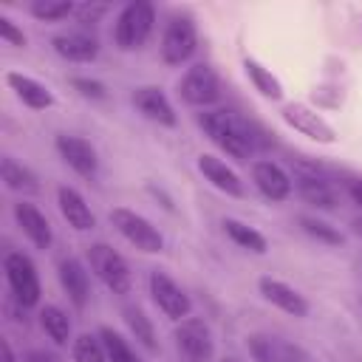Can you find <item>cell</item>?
Instances as JSON below:
<instances>
[{
  "label": "cell",
  "instance_id": "obj_1",
  "mask_svg": "<svg viewBox=\"0 0 362 362\" xmlns=\"http://www.w3.org/2000/svg\"><path fill=\"white\" fill-rule=\"evenodd\" d=\"M198 124L204 127L209 141L218 150H223L229 158L246 161L255 153V147H257L252 124L246 119H240L238 113H232V110H223V107L204 110V113H198Z\"/></svg>",
  "mask_w": 362,
  "mask_h": 362
},
{
  "label": "cell",
  "instance_id": "obj_2",
  "mask_svg": "<svg viewBox=\"0 0 362 362\" xmlns=\"http://www.w3.org/2000/svg\"><path fill=\"white\" fill-rule=\"evenodd\" d=\"M153 23H156V8L153 3L147 0H133L127 3L116 23H113V42L122 48V51H136L141 48L150 34H153Z\"/></svg>",
  "mask_w": 362,
  "mask_h": 362
},
{
  "label": "cell",
  "instance_id": "obj_3",
  "mask_svg": "<svg viewBox=\"0 0 362 362\" xmlns=\"http://www.w3.org/2000/svg\"><path fill=\"white\" fill-rule=\"evenodd\" d=\"M110 223L116 226V232H119L130 246H136V249L144 252V255H158V252L164 249L161 232H158L144 215H139L136 209L113 206V209H110Z\"/></svg>",
  "mask_w": 362,
  "mask_h": 362
},
{
  "label": "cell",
  "instance_id": "obj_4",
  "mask_svg": "<svg viewBox=\"0 0 362 362\" xmlns=\"http://www.w3.org/2000/svg\"><path fill=\"white\" fill-rule=\"evenodd\" d=\"M88 263L93 269V274L102 280V286L113 294H130V286H133V274H130V266L127 260L107 243H93L88 249Z\"/></svg>",
  "mask_w": 362,
  "mask_h": 362
},
{
  "label": "cell",
  "instance_id": "obj_5",
  "mask_svg": "<svg viewBox=\"0 0 362 362\" xmlns=\"http://www.w3.org/2000/svg\"><path fill=\"white\" fill-rule=\"evenodd\" d=\"M3 272H6V283L14 294V300L23 305V308H34L40 303V274H37V266L28 255L23 252H8L3 257Z\"/></svg>",
  "mask_w": 362,
  "mask_h": 362
},
{
  "label": "cell",
  "instance_id": "obj_6",
  "mask_svg": "<svg viewBox=\"0 0 362 362\" xmlns=\"http://www.w3.org/2000/svg\"><path fill=\"white\" fill-rule=\"evenodd\" d=\"M195 48H198L195 20L187 14L170 17L164 25V37H161V59L167 65H181L195 54Z\"/></svg>",
  "mask_w": 362,
  "mask_h": 362
},
{
  "label": "cell",
  "instance_id": "obj_7",
  "mask_svg": "<svg viewBox=\"0 0 362 362\" xmlns=\"http://www.w3.org/2000/svg\"><path fill=\"white\" fill-rule=\"evenodd\" d=\"M178 96L192 107H209L221 99V79L212 65L195 62L187 68V74L178 79Z\"/></svg>",
  "mask_w": 362,
  "mask_h": 362
},
{
  "label": "cell",
  "instance_id": "obj_8",
  "mask_svg": "<svg viewBox=\"0 0 362 362\" xmlns=\"http://www.w3.org/2000/svg\"><path fill=\"white\" fill-rule=\"evenodd\" d=\"M280 116L300 136H305V139H311L317 144H337V130L331 127V122L322 113H317L314 107H308L305 102H288V105H283Z\"/></svg>",
  "mask_w": 362,
  "mask_h": 362
},
{
  "label": "cell",
  "instance_id": "obj_9",
  "mask_svg": "<svg viewBox=\"0 0 362 362\" xmlns=\"http://www.w3.org/2000/svg\"><path fill=\"white\" fill-rule=\"evenodd\" d=\"M147 283H150V297H153V303L158 305V311L164 317H170L175 322L192 317V300H189V294L170 274H164V272L156 269V272H150V280Z\"/></svg>",
  "mask_w": 362,
  "mask_h": 362
},
{
  "label": "cell",
  "instance_id": "obj_10",
  "mask_svg": "<svg viewBox=\"0 0 362 362\" xmlns=\"http://www.w3.org/2000/svg\"><path fill=\"white\" fill-rule=\"evenodd\" d=\"M294 187L300 192V198L317 209H334L337 206V189L331 187L328 175L317 167V164H305L297 161L294 164Z\"/></svg>",
  "mask_w": 362,
  "mask_h": 362
},
{
  "label": "cell",
  "instance_id": "obj_11",
  "mask_svg": "<svg viewBox=\"0 0 362 362\" xmlns=\"http://www.w3.org/2000/svg\"><path fill=\"white\" fill-rule=\"evenodd\" d=\"M175 345L189 362H209L215 354V339L201 317H187L175 328Z\"/></svg>",
  "mask_w": 362,
  "mask_h": 362
},
{
  "label": "cell",
  "instance_id": "obj_12",
  "mask_svg": "<svg viewBox=\"0 0 362 362\" xmlns=\"http://www.w3.org/2000/svg\"><path fill=\"white\" fill-rule=\"evenodd\" d=\"M246 348L255 362H311L305 348L274 334H249Z\"/></svg>",
  "mask_w": 362,
  "mask_h": 362
},
{
  "label": "cell",
  "instance_id": "obj_13",
  "mask_svg": "<svg viewBox=\"0 0 362 362\" xmlns=\"http://www.w3.org/2000/svg\"><path fill=\"white\" fill-rule=\"evenodd\" d=\"M59 158L82 178H93L99 170V158H96V147L82 139V136H71V133H59L54 141Z\"/></svg>",
  "mask_w": 362,
  "mask_h": 362
},
{
  "label": "cell",
  "instance_id": "obj_14",
  "mask_svg": "<svg viewBox=\"0 0 362 362\" xmlns=\"http://www.w3.org/2000/svg\"><path fill=\"white\" fill-rule=\"evenodd\" d=\"M252 181H255L257 192H260L263 198L274 201V204L286 201V198L294 192L291 175H288L277 161H272V158H257V161H252Z\"/></svg>",
  "mask_w": 362,
  "mask_h": 362
},
{
  "label": "cell",
  "instance_id": "obj_15",
  "mask_svg": "<svg viewBox=\"0 0 362 362\" xmlns=\"http://www.w3.org/2000/svg\"><path fill=\"white\" fill-rule=\"evenodd\" d=\"M133 105H136V110H139L144 119H150V122H156V124H161V127H175V122H178L173 102H170L167 93H164L161 88H156V85H141V88H136V90H133Z\"/></svg>",
  "mask_w": 362,
  "mask_h": 362
},
{
  "label": "cell",
  "instance_id": "obj_16",
  "mask_svg": "<svg viewBox=\"0 0 362 362\" xmlns=\"http://www.w3.org/2000/svg\"><path fill=\"white\" fill-rule=\"evenodd\" d=\"M14 221L23 229V235L34 243V249H42V252L51 249L54 232H51V223L40 206H34L31 201H17L14 204Z\"/></svg>",
  "mask_w": 362,
  "mask_h": 362
},
{
  "label": "cell",
  "instance_id": "obj_17",
  "mask_svg": "<svg viewBox=\"0 0 362 362\" xmlns=\"http://www.w3.org/2000/svg\"><path fill=\"white\" fill-rule=\"evenodd\" d=\"M257 288H260L263 300L272 303L274 308H280V311H286V314H291V317H305V314H308V300H305L294 286H288V283H283V280L266 274V277L257 280Z\"/></svg>",
  "mask_w": 362,
  "mask_h": 362
},
{
  "label": "cell",
  "instance_id": "obj_18",
  "mask_svg": "<svg viewBox=\"0 0 362 362\" xmlns=\"http://www.w3.org/2000/svg\"><path fill=\"white\" fill-rule=\"evenodd\" d=\"M198 170H201V175L218 189V192H223V195H229V198H243V181H240V175L223 161V158H218V156H212V153H201L198 156Z\"/></svg>",
  "mask_w": 362,
  "mask_h": 362
},
{
  "label": "cell",
  "instance_id": "obj_19",
  "mask_svg": "<svg viewBox=\"0 0 362 362\" xmlns=\"http://www.w3.org/2000/svg\"><path fill=\"white\" fill-rule=\"evenodd\" d=\"M51 48L57 51V57H62L68 62H93L99 57V40L85 31L57 34L51 40Z\"/></svg>",
  "mask_w": 362,
  "mask_h": 362
},
{
  "label": "cell",
  "instance_id": "obj_20",
  "mask_svg": "<svg viewBox=\"0 0 362 362\" xmlns=\"http://www.w3.org/2000/svg\"><path fill=\"white\" fill-rule=\"evenodd\" d=\"M59 286L68 294V300L74 303V308L88 305L90 277H88V269L82 266V260H76V257H62L59 260Z\"/></svg>",
  "mask_w": 362,
  "mask_h": 362
},
{
  "label": "cell",
  "instance_id": "obj_21",
  "mask_svg": "<svg viewBox=\"0 0 362 362\" xmlns=\"http://www.w3.org/2000/svg\"><path fill=\"white\" fill-rule=\"evenodd\" d=\"M6 82H8V88L17 93V99H20L25 107H31V110H48V107L54 105V93H51V88L42 85L40 79L28 76V74L8 71V74H6Z\"/></svg>",
  "mask_w": 362,
  "mask_h": 362
},
{
  "label": "cell",
  "instance_id": "obj_22",
  "mask_svg": "<svg viewBox=\"0 0 362 362\" xmlns=\"http://www.w3.org/2000/svg\"><path fill=\"white\" fill-rule=\"evenodd\" d=\"M57 206H59L62 218L68 221V226H74L76 232H88V229L96 226V215L90 212V206H88V201L82 198L79 189L62 184L57 189Z\"/></svg>",
  "mask_w": 362,
  "mask_h": 362
},
{
  "label": "cell",
  "instance_id": "obj_23",
  "mask_svg": "<svg viewBox=\"0 0 362 362\" xmlns=\"http://www.w3.org/2000/svg\"><path fill=\"white\" fill-rule=\"evenodd\" d=\"M0 178H3V184H6L11 192H23V195H34V192H40V181H37V175H34L25 164L14 161L11 156H3V161H0Z\"/></svg>",
  "mask_w": 362,
  "mask_h": 362
},
{
  "label": "cell",
  "instance_id": "obj_24",
  "mask_svg": "<svg viewBox=\"0 0 362 362\" xmlns=\"http://www.w3.org/2000/svg\"><path fill=\"white\" fill-rule=\"evenodd\" d=\"M223 232L229 235V240L252 255H266L269 252V240L263 232H257L255 226L238 221V218H223Z\"/></svg>",
  "mask_w": 362,
  "mask_h": 362
},
{
  "label": "cell",
  "instance_id": "obj_25",
  "mask_svg": "<svg viewBox=\"0 0 362 362\" xmlns=\"http://www.w3.org/2000/svg\"><path fill=\"white\" fill-rule=\"evenodd\" d=\"M243 74H246V79L255 85V90H257L260 96H266V99H272V102L283 99V85H280V79H277L266 65H260L257 59L246 57V59H243Z\"/></svg>",
  "mask_w": 362,
  "mask_h": 362
},
{
  "label": "cell",
  "instance_id": "obj_26",
  "mask_svg": "<svg viewBox=\"0 0 362 362\" xmlns=\"http://www.w3.org/2000/svg\"><path fill=\"white\" fill-rule=\"evenodd\" d=\"M40 328L48 334V339H51L54 345H68V342H74V339H71V320H68V314H65L59 305H54V303H48V305L40 308Z\"/></svg>",
  "mask_w": 362,
  "mask_h": 362
},
{
  "label": "cell",
  "instance_id": "obj_27",
  "mask_svg": "<svg viewBox=\"0 0 362 362\" xmlns=\"http://www.w3.org/2000/svg\"><path fill=\"white\" fill-rule=\"evenodd\" d=\"M124 322H127V328H130V334L150 351V354H156L158 351V339H156V328H153V322H150V317L139 308V305H127L124 308Z\"/></svg>",
  "mask_w": 362,
  "mask_h": 362
},
{
  "label": "cell",
  "instance_id": "obj_28",
  "mask_svg": "<svg viewBox=\"0 0 362 362\" xmlns=\"http://www.w3.org/2000/svg\"><path fill=\"white\" fill-rule=\"evenodd\" d=\"M71 356L74 362H107V351L99 334H79L71 342Z\"/></svg>",
  "mask_w": 362,
  "mask_h": 362
},
{
  "label": "cell",
  "instance_id": "obj_29",
  "mask_svg": "<svg viewBox=\"0 0 362 362\" xmlns=\"http://www.w3.org/2000/svg\"><path fill=\"white\" fill-rule=\"evenodd\" d=\"M99 337H102V342H105L107 362H141V359L136 356V351L127 345V339H124L119 331L102 325V328H99Z\"/></svg>",
  "mask_w": 362,
  "mask_h": 362
},
{
  "label": "cell",
  "instance_id": "obj_30",
  "mask_svg": "<svg viewBox=\"0 0 362 362\" xmlns=\"http://www.w3.org/2000/svg\"><path fill=\"white\" fill-rule=\"evenodd\" d=\"M300 226L305 229V235L317 238L320 243H328V246H342V243H345V235H342L337 226H331L328 221H320V218H314V215H303V218H300Z\"/></svg>",
  "mask_w": 362,
  "mask_h": 362
},
{
  "label": "cell",
  "instance_id": "obj_31",
  "mask_svg": "<svg viewBox=\"0 0 362 362\" xmlns=\"http://www.w3.org/2000/svg\"><path fill=\"white\" fill-rule=\"evenodd\" d=\"M74 11H76V6L71 0H34L31 3V14L42 23H59Z\"/></svg>",
  "mask_w": 362,
  "mask_h": 362
},
{
  "label": "cell",
  "instance_id": "obj_32",
  "mask_svg": "<svg viewBox=\"0 0 362 362\" xmlns=\"http://www.w3.org/2000/svg\"><path fill=\"white\" fill-rule=\"evenodd\" d=\"M71 85H74V90H76L79 96H85V99H105V96H107V88H105L99 79H90V76H74Z\"/></svg>",
  "mask_w": 362,
  "mask_h": 362
},
{
  "label": "cell",
  "instance_id": "obj_33",
  "mask_svg": "<svg viewBox=\"0 0 362 362\" xmlns=\"http://www.w3.org/2000/svg\"><path fill=\"white\" fill-rule=\"evenodd\" d=\"M0 37L8 42V45H14V48H25V34H23V28L14 23V20H8L6 14H0Z\"/></svg>",
  "mask_w": 362,
  "mask_h": 362
},
{
  "label": "cell",
  "instance_id": "obj_34",
  "mask_svg": "<svg viewBox=\"0 0 362 362\" xmlns=\"http://www.w3.org/2000/svg\"><path fill=\"white\" fill-rule=\"evenodd\" d=\"M74 14L79 17V23L90 25V23H99V20L107 14V6H105V3H82V6H76Z\"/></svg>",
  "mask_w": 362,
  "mask_h": 362
},
{
  "label": "cell",
  "instance_id": "obj_35",
  "mask_svg": "<svg viewBox=\"0 0 362 362\" xmlns=\"http://www.w3.org/2000/svg\"><path fill=\"white\" fill-rule=\"evenodd\" d=\"M25 362H57V356H51L45 351H28L25 354Z\"/></svg>",
  "mask_w": 362,
  "mask_h": 362
},
{
  "label": "cell",
  "instance_id": "obj_36",
  "mask_svg": "<svg viewBox=\"0 0 362 362\" xmlns=\"http://www.w3.org/2000/svg\"><path fill=\"white\" fill-rule=\"evenodd\" d=\"M0 354H3V362H17V356H14V351H11V342L3 337L0 339Z\"/></svg>",
  "mask_w": 362,
  "mask_h": 362
},
{
  "label": "cell",
  "instance_id": "obj_37",
  "mask_svg": "<svg viewBox=\"0 0 362 362\" xmlns=\"http://www.w3.org/2000/svg\"><path fill=\"white\" fill-rule=\"evenodd\" d=\"M348 195L354 198V204L362 206V181H351V184H348Z\"/></svg>",
  "mask_w": 362,
  "mask_h": 362
},
{
  "label": "cell",
  "instance_id": "obj_38",
  "mask_svg": "<svg viewBox=\"0 0 362 362\" xmlns=\"http://www.w3.org/2000/svg\"><path fill=\"white\" fill-rule=\"evenodd\" d=\"M218 362H240L238 356H223V359H218Z\"/></svg>",
  "mask_w": 362,
  "mask_h": 362
}]
</instances>
